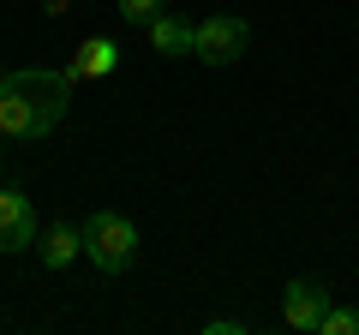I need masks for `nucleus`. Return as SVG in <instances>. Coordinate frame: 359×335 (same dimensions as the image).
<instances>
[{
    "mask_svg": "<svg viewBox=\"0 0 359 335\" xmlns=\"http://www.w3.org/2000/svg\"><path fill=\"white\" fill-rule=\"evenodd\" d=\"M42 13H48V18H60V13H66V0H42Z\"/></svg>",
    "mask_w": 359,
    "mask_h": 335,
    "instance_id": "obj_12",
    "label": "nucleus"
},
{
    "mask_svg": "<svg viewBox=\"0 0 359 335\" xmlns=\"http://www.w3.org/2000/svg\"><path fill=\"white\" fill-rule=\"evenodd\" d=\"M144 30H150V48H156V54H192V30H198V25H186V18H168V13H156Z\"/></svg>",
    "mask_w": 359,
    "mask_h": 335,
    "instance_id": "obj_8",
    "label": "nucleus"
},
{
    "mask_svg": "<svg viewBox=\"0 0 359 335\" xmlns=\"http://www.w3.org/2000/svg\"><path fill=\"white\" fill-rule=\"evenodd\" d=\"M66 102H72V72H42V66L6 72V84H0V138H18V144L48 138L66 120Z\"/></svg>",
    "mask_w": 359,
    "mask_h": 335,
    "instance_id": "obj_1",
    "label": "nucleus"
},
{
    "mask_svg": "<svg viewBox=\"0 0 359 335\" xmlns=\"http://www.w3.org/2000/svg\"><path fill=\"white\" fill-rule=\"evenodd\" d=\"M36 245V210L18 186H0V252H25Z\"/></svg>",
    "mask_w": 359,
    "mask_h": 335,
    "instance_id": "obj_4",
    "label": "nucleus"
},
{
    "mask_svg": "<svg viewBox=\"0 0 359 335\" xmlns=\"http://www.w3.org/2000/svg\"><path fill=\"white\" fill-rule=\"evenodd\" d=\"M245 48H252V25L233 18V13H216V18H204V25L192 30V54L204 66H233Z\"/></svg>",
    "mask_w": 359,
    "mask_h": 335,
    "instance_id": "obj_3",
    "label": "nucleus"
},
{
    "mask_svg": "<svg viewBox=\"0 0 359 335\" xmlns=\"http://www.w3.org/2000/svg\"><path fill=\"white\" fill-rule=\"evenodd\" d=\"M204 329H210V335H240L245 323H240V317H216V323H204Z\"/></svg>",
    "mask_w": 359,
    "mask_h": 335,
    "instance_id": "obj_11",
    "label": "nucleus"
},
{
    "mask_svg": "<svg viewBox=\"0 0 359 335\" xmlns=\"http://www.w3.org/2000/svg\"><path fill=\"white\" fill-rule=\"evenodd\" d=\"M114 66H120V42H108V36H84L66 72H72V84H78V78H108Z\"/></svg>",
    "mask_w": 359,
    "mask_h": 335,
    "instance_id": "obj_6",
    "label": "nucleus"
},
{
    "mask_svg": "<svg viewBox=\"0 0 359 335\" xmlns=\"http://www.w3.org/2000/svg\"><path fill=\"white\" fill-rule=\"evenodd\" d=\"M0 84H6V66H0Z\"/></svg>",
    "mask_w": 359,
    "mask_h": 335,
    "instance_id": "obj_13",
    "label": "nucleus"
},
{
    "mask_svg": "<svg viewBox=\"0 0 359 335\" xmlns=\"http://www.w3.org/2000/svg\"><path fill=\"white\" fill-rule=\"evenodd\" d=\"M323 311H330V287L323 282H311V275L287 282V329H318Z\"/></svg>",
    "mask_w": 359,
    "mask_h": 335,
    "instance_id": "obj_5",
    "label": "nucleus"
},
{
    "mask_svg": "<svg viewBox=\"0 0 359 335\" xmlns=\"http://www.w3.org/2000/svg\"><path fill=\"white\" fill-rule=\"evenodd\" d=\"M120 18H126V25H150V18H156V0H120Z\"/></svg>",
    "mask_w": 359,
    "mask_h": 335,
    "instance_id": "obj_10",
    "label": "nucleus"
},
{
    "mask_svg": "<svg viewBox=\"0 0 359 335\" xmlns=\"http://www.w3.org/2000/svg\"><path fill=\"white\" fill-rule=\"evenodd\" d=\"M36 252H42V264H48V270H66V264L84 252V228H66V221H54V228L42 233Z\"/></svg>",
    "mask_w": 359,
    "mask_h": 335,
    "instance_id": "obj_7",
    "label": "nucleus"
},
{
    "mask_svg": "<svg viewBox=\"0 0 359 335\" xmlns=\"http://www.w3.org/2000/svg\"><path fill=\"white\" fill-rule=\"evenodd\" d=\"M318 335H359V311L353 306H330L318 323Z\"/></svg>",
    "mask_w": 359,
    "mask_h": 335,
    "instance_id": "obj_9",
    "label": "nucleus"
},
{
    "mask_svg": "<svg viewBox=\"0 0 359 335\" xmlns=\"http://www.w3.org/2000/svg\"><path fill=\"white\" fill-rule=\"evenodd\" d=\"M353 25H359V13H353Z\"/></svg>",
    "mask_w": 359,
    "mask_h": 335,
    "instance_id": "obj_14",
    "label": "nucleus"
},
{
    "mask_svg": "<svg viewBox=\"0 0 359 335\" xmlns=\"http://www.w3.org/2000/svg\"><path fill=\"white\" fill-rule=\"evenodd\" d=\"M84 258L102 275L132 270V258H138V228H132L120 210H96V216L84 221Z\"/></svg>",
    "mask_w": 359,
    "mask_h": 335,
    "instance_id": "obj_2",
    "label": "nucleus"
}]
</instances>
